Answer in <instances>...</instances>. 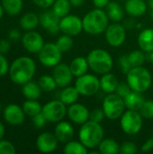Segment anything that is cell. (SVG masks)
I'll list each match as a JSON object with an SVG mask.
<instances>
[{"mask_svg": "<svg viewBox=\"0 0 153 154\" xmlns=\"http://www.w3.org/2000/svg\"><path fill=\"white\" fill-rule=\"evenodd\" d=\"M35 71V61L28 56H21L12 62L8 73L11 80L14 84L23 86L32 79Z\"/></svg>", "mask_w": 153, "mask_h": 154, "instance_id": "1", "label": "cell"}, {"mask_svg": "<svg viewBox=\"0 0 153 154\" xmlns=\"http://www.w3.org/2000/svg\"><path fill=\"white\" fill-rule=\"evenodd\" d=\"M109 18L105 10L95 8L89 11L82 18L83 30L90 35H99L109 25Z\"/></svg>", "mask_w": 153, "mask_h": 154, "instance_id": "2", "label": "cell"}, {"mask_svg": "<svg viewBox=\"0 0 153 154\" xmlns=\"http://www.w3.org/2000/svg\"><path fill=\"white\" fill-rule=\"evenodd\" d=\"M104 136L105 132L101 124L92 120L81 125L78 130V139L88 150L97 148Z\"/></svg>", "mask_w": 153, "mask_h": 154, "instance_id": "3", "label": "cell"}, {"mask_svg": "<svg viewBox=\"0 0 153 154\" xmlns=\"http://www.w3.org/2000/svg\"><path fill=\"white\" fill-rule=\"evenodd\" d=\"M89 69L96 74L103 75L110 72L114 67L111 54L104 49H94L87 56Z\"/></svg>", "mask_w": 153, "mask_h": 154, "instance_id": "4", "label": "cell"}, {"mask_svg": "<svg viewBox=\"0 0 153 154\" xmlns=\"http://www.w3.org/2000/svg\"><path fill=\"white\" fill-rule=\"evenodd\" d=\"M126 82L132 90L144 93L152 84V76L143 66L133 67L126 74Z\"/></svg>", "mask_w": 153, "mask_h": 154, "instance_id": "5", "label": "cell"}, {"mask_svg": "<svg viewBox=\"0 0 153 154\" xmlns=\"http://www.w3.org/2000/svg\"><path fill=\"white\" fill-rule=\"evenodd\" d=\"M102 108L105 112L106 117L112 121L120 119L126 110L124 98L116 93L106 94L103 100Z\"/></svg>", "mask_w": 153, "mask_h": 154, "instance_id": "6", "label": "cell"}, {"mask_svg": "<svg viewBox=\"0 0 153 154\" xmlns=\"http://www.w3.org/2000/svg\"><path fill=\"white\" fill-rule=\"evenodd\" d=\"M143 125V118L139 111L127 109L120 117V126L123 132L130 136L138 134Z\"/></svg>", "mask_w": 153, "mask_h": 154, "instance_id": "7", "label": "cell"}, {"mask_svg": "<svg viewBox=\"0 0 153 154\" xmlns=\"http://www.w3.org/2000/svg\"><path fill=\"white\" fill-rule=\"evenodd\" d=\"M75 87L80 96L92 97L100 90V79L96 75L86 73L77 78Z\"/></svg>", "mask_w": 153, "mask_h": 154, "instance_id": "8", "label": "cell"}, {"mask_svg": "<svg viewBox=\"0 0 153 154\" xmlns=\"http://www.w3.org/2000/svg\"><path fill=\"white\" fill-rule=\"evenodd\" d=\"M42 114L50 123H59L67 116L68 107L60 99H54L47 102L42 106Z\"/></svg>", "mask_w": 153, "mask_h": 154, "instance_id": "9", "label": "cell"}, {"mask_svg": "<svg viewBox=\"0 0 153 154\" xmlns=\"http://www.w3.org/2000/svg\"><path fill=\"white\" fill-rule=\"evenodd\" d=\"M61 58L62 52L54 42L45 43L38 53V59L40 62L43 66L49 68H53L60 63Z\"/></svg>", "mask_w": 153, "mask_h": 154, "instance_id": "10", "label": "cell"}, {"mask_svg": "<svg viewBox=\"0 0 153 154\" xmlns=\"http://www.w3.org/2000/svg\"><path fill=\"white\" fill-rule=\"evenodd\" d=\"M105 38L110 46L118 48L122 46L126 40V29L120 23H110L105 31Z\"/></svg>", "mask_w": 153, "mask_h": 154, "instance_id": "11", "label": "cell"}, {"mask_svg": "<svg viewBox=\"0 0 153 154\" xmlns=\"http://www.w3.org/2000/svg\"><path fill=\"white\" fill-rule=\"evenodd\" d=\"M60 30L62 33L72 37L78 35L83 31L82 19L76 14H68L60 21Z\"/></svg>", "mask_w": 153, "mask_h": 154, "instance_id": "12", "label": "cell"}, {"mask_svg": "<svg viewBox=\"0 0 153 154\" xmlns=\"http://www.w3.org/2000/svg\"><path fill=\"white\" fill-rule=\"evenodd\" d=\"M22 44L23 48L30 53L38 54L42 49L44 43L43 37L38 32L33 30L27 31L22 37Z\"/></svg>", "mask_w": 153, "mask_h": 154, "instance_id": "13", "label": "cell"}, {"mask_svg": "<svg viewBox=\"0 0 153 154\" xmlns=\"http://www.w3.org/2000/svg\"><path fill=\"white\" fill-rule=\"evenodd\" d=\"M89 115H90V111L83 104L76 102L69 106L68 107L67 116L69 118L70 122H72L73 124L79 125L85 124L89 120Z\"/></svg>", "mask_w": 153, "mask_h": 154, "instance_id": "14", "label": "cell"}, {"mask_svg": "<svg viewBox=\"0 0 153 154\" xmlns=\"http://www.w3.org/2000/svg\"><path fill=\"white\" fill-rule=\"evenodd\" d=\"M60 18L52 11V9L46 10L40 15V24L52 35H56L60 32Z\"/></svg>", "mask_w": 153, "mask_h": 154, "instance_id": "15", "label": "cell"}, {"mask_svg": "<svg viewBox=\"0 0 153 154\" xmlns=\"http://www.w3.org/2000/svg\"><path fill=\"white\" fill-rule=\"evenodd\" d=\"M52 76L57 83V86L61 88L69 86L74 77L70 70L69 65L65 63H59L53 67Z\"/></svg>", "mask_w": 153, "mask_h": 154, "instance_id": "16", "label": "cell"}, {"mask_svg": "<svg viewBox=\"0 0 153 154\" xmlns=\"http://www.w3.org/2000/svg\"><path fill=\"white\" fill-rule=\"evenodd\" d=\"M59 140L56 135L50 132H45L38 135L36 139V147L42 153H50L58 148Z\"/></svg>", "mask_w": 153, "mask_h": 154, "instance_id": "17", "label": "cell"}, {"mask_svg": "<svg viewBox=\"0 0 153 154\" xmlns=\"http://www.w3.org/2000/svg\"><path fill=\"white\" fill-rule=\"evenodd\" d=\"M25 113L22 106L16 104H10L5 106L3 116L5 122L11 125H20L24 122Z\"/></svg>", "mask_w": 153, "mask_h": 154, "instance_id": "18", "label": "cell"}, {"mask_svg": "<svg viewBox=\"0 0 153 154\" xmlns=\"http://www.w3.org/2000/svg\"><path fill=\"white\" fill-rule=\"evenodd\" d=\"M54 134L56 135L60 143H66L73 140V137L75 135V129L71 123L62 120L57 123L54 128Z\"/></svg>", "mask_w": 153, "mask_h": 154, "instance_id": "19", "label": "cell"}, {"mask_svg": "<svg viewBox=\"0 0 153 154\" xmlns=\"http://www.w3.org/2000/svg\"><path fill=\"white\" fill-rule=\"evenodd\" d=\"M148 9V5L144 0H126L124 4L125 13L132 17L143 15Z\"/></svg>", "mask_w": 153, "mask_h": 154, "instance_id": "20", "label": "cell"}, {"mask_svg": "<svg viewBox=\"0 0 153 154\" xmlns=\"http://www.w3.org/2000/svg\"><path fill=\"white\" fill-rule=\"evenodd\" d=\"M138 45L145 53H150L153 51V29L146 28L142 30L137 39Z\"/></svg>", "mask_w": 153, "mask_h": 154, "instance_id": "21", "label": "cell"}, {"mask_svg": "<svg viewBox=\"0 0 153 154\" xmlns=\"http://www.w3.org/2000/svg\"><path fill=\"white\" fill-rule=\"evenodd\" d=\"M99 79H100V89L104 93L111 94L115 92L116 88L119 84V80L115 74L111 73V71L107 72L106 74H103Z\"/></svg>", "mask_w": 153, "mask_h": 154, "instance_id": "22", "label": "cell"}, {"mask_svg": "<svg viewBox=\"0 0 153 154\" xmlns=\"http://www.w3.org/2000/svg\"><path fill=\"white\" fill-rule=\"evenodd\" d=\"M124 103H125L126 109L139 111L146 99H145V97L143 96V93L132 90L124 98Z\"/></svg>", "mask_w": 153, "mask_h": 154, "instance_id": "23", "label": "cell"}, {"mask_svg": "<svg viewBox=\"0 0 153 154\" xmlns=\"http://www.w3.org/2000/svg\"><path fill=\"white\" fill-rule=\"evenodd\" d=\"M105 9L109 20L113 23H120L124 17V7L116 1H110Z\"/></svg>", "mask_w": 153, "mask_h": 154, "instance_id": "24", "label": "cell"}, {"mask_svg": "<svg viewBox=\"0 0 153 154\" xmlns=\"http://www.w3.org/2000/svg\"><path fill=\"white\" fill-rule=\"evenodd\" d=\"M69 68H70V70H71L73 76L76 78L87 73V70L89 69V66H88L87 58L82 57V56L74 58L71 60V62L69 63Z\"/></svg>", "mask_w": 153, "mask_h": 154, "instance_id": "25", "label": "cell"}, {"mask_svg": "<svg viewBox=\"0 0 153 154\" xmlns=\"http://www.w3.org/2000/svg\"><path fill=\"white\" fill-rule=\"evenodd\" d=\"M41 92L42 90L38 82H34L32 80L26 82L22 88V93L26 99L38 100L41 96Z\"/></svg>", "mask_w": 153, "mask_h": 154, "instance_id": "26", "label": "cell"}, {"mask_svg": "<svg viewBox=\"0 0 153 154\" xmlns=\"http://www.w3.org/2000/svg\"><path fill=\"white\" fill-rule=\"evenodd\" d=\"M80 94L76 88V87H70L68 86L66 88H63L60 94V100L62 101L67 106L76 103L79 97Z\"/></svg>", "mask_w": 153, "mask_h": 154, "instance_id": "27", "label": "cell"}, {"mask_svg": "<svg viewBox=\"0 0 153 154\" xmlns=\"http://www.w3.org/2000/svg\"><path fill=\"white\" fill-rule=\"evenodd\" d=\"M97 149L101 154H118L120 153V144L113 138H104Z\"/></svg>", "mask_w": 153, "mask_h": 154, "instance_id": "28", "label": "cell"}, {"mask_svg": "<svg viewBox=\"0 0 153 154\" xmlns=\"http://www.w3.org/2000/svg\"><path fill=\"white\" fill-rule=\"evenodd\" d=\"M40 24V16L33 12L24 14L20 19V26L24 31H32Z\"/></svg>", "mask_w": 153, "mask_h": 154, "instance_id": "29", "label": "cell"}, {"mask_svg": "<svg viewBox=\"0 0 153 154\" xmlns=\"http://www.w3.org/2000/svg\"><path fill=\"white\" fill-rule=\"evenodd\" d=\"M1 4L5 12L10 15L19 14L23 6V0H1Z\"/></svg>", "mask_w": 153, "mask_h": 154, "instance_id": "30", "label": "cell"}, {"mask_svg": "<svg viewBox=\"0 0 153 154\" xmlns=\"http://www.w3.org/2000/svg\"><path fill=\"white\" fill-rule=\"evenodd\" d=\"M63 152L66 154H87L88 149L80 141H69L65 143Z\"/></svg>", "mask_w": 153, "mask_h": 154, "instance_id": "31", "label": "cell"}, {"mask_svg": "<svg viewBox=\"0 0 153 154\" xmlns=\"http://www.w3.org/2000/svg\"><path fill=\"white\" fill-rule=\"evenodd\" d=\"M71 7L72 5L69 0H55L52 5V11L60 18H62L69 14Z\"/></svg>", "mask_w": 153, "mask_h": 154, "instance_id": "32", "label": "cell"}, {"mask_svg": "<svg viewBox=\"0 0 153 154\" xmlns=\"http://www.w3.org/2000/svg\"><path fill=\"white\" fill-rule=\"evenodd\" d=\"M22 107H23L25 115L30 117H32V116L40 114L42 111L41 105L37 100H32V99H27L26 101H24Z\"/></svg>", "mask_w": 153, "mask_h": 154, "instance_id": "33", "label": "cell"}, {"mask_svg": "<svg viewBox=\"0 0 153 154\" xmlns=\"http://www.w3.org/2000/svg\"><path fill=\"white\" fill-rule=\"evenodd\" d=\"M56 45L58 46V48L61 51V52H67L69 51H70L74 45V40L72 38V36L62 33L61 35H60L56 41Z\"/></svg>", "mask_w": 153, "mask_h": 154, "instance_id": "34", "label": "cell"}, {"mask_svg": "<svg viewBox=\"0 0 153 154\" xmlns=\"http://www.w3.org/2000/svg\"><path fill=\"white\" fill-rule=\"evenodd\" d=\"M38 84L40 85L41 90L44 92H51L58 87L52 75L41 76L38 80Z\"/></svg>", "mask_w": 153, "mask_h": 154, "instance_id": "35", "label": "cell"}, {"mask_svg": "<svg viewBox=\"0 0 153 154\" xmlns=\"http://www.w3.org/2000/svg\"><path fill=\"white\" fill-rule=\"evenodd\" d=\"M127 57L129 59L132 67L142 66L146 59L145 52L142 50H134L129 52V54H127Z\"/></svg>", "mask_w": 153, "mask_h": 154, "instance_id": "36", "label": "cell"}, {"mask_svg": "<svg viewBox=\"0 0 153 154\" xmlns=\"http://www.w3.org/2000/svg\"><path fill=\"white\" fill-rule=\"evenodd\" d=\"M139 112L143 119H153V100H145Z\"/></svg>", "mask_w": 153, "mask_h": 154, "instance_id": "37", "label": "cell"}, {"mask_svg": "<svg viewBox=\"0 0 153 154\" xmlns=\"http://www.w3.org/2000/svg\"><path fill=\"white\" fill-rule=\"evenodd\" d=\"M137 152V145L133 142H124L120 145L121 154H135Z\"/></svg>", "mask_w": 153, "mask_h": 154, "instance_id": "38", "label": "cell"}, {"mask_svg": "<svg viewBox=\"0 0 153 154\" xmlns=\"http://www.w3.org/2000/svg\"><path fill=\"white\" fill-rule=\"evenodd\" d=\"M15 147L11 142L0 140V154H15Z\"/></svg>", "mask_w": 153, "mask_h": 154, "instance_id": "39", "label": "cell"}, {"mask_svg": "<svg viewBox=\"0 0 153 154\" xmlns=\"http://www.w3.org/2000/svg\"><path fill=\"white\" fill-rule=\"evenodd\" d=\"M106 118L105 112L103 110V108H94L92 111H90V115H89V120H92L94 122L96 123H102L104 121V119Z\"/></svg>", "mask_w": 153, "mask_h": 154, "instance_id": "40", "label": "cell"}, {"mask_svg": "<svg viewBox=\"0 0 153 154\" xmlns=\"http://www.w3.org/2000/svg\"><path fill=\"white\" fill-rule=\"evenodd\" d=\"M118 64H119V68L121 69V71L123 73H124L125 75L130 71V69L133 68L130 61H129V59L127 57V55H123L119 58L118 60Z\"/></svg>", "mask_w": 153, "mask_h": 154, "instance_id": "41", "label": "cell"}, {"mask_svg": "<svg viewBox=\"0 0 153 154\" xmlns=\"http://www.w3.org/2000/svg\"><path fill=\"white\" fill-rule=\"evenodd\" d=\"M131 91H132V88H130L127 82H119L115 93H116L121 97L124 98Z\"/></svg>", "mask_w": 153, "mask_h": 154, "instance_id": "42", "label": "cell"}, {"mask_svg": "<svg viewBox=\"0 0 153 154\" xmlns=\"http://www.w3.org/2000/svg\"><path fill=\"white\" fill-rule=\"evenodd\" d=\"M32 121L33 125L36 128H39V129L43 128L45 126L46 123L48 122L47 119L45 118L44 115L42 114V112L38 114V115H36V116H32Z\"/></svg>", "mask_w": 153, "mask_h": 154, "instance_id": "43", "label": "cell"}, {"mask_svg": "<svg viewBox=\"0 0 153 154\" xmlns=\"http://www.w3.org/2000/svg\"><path fill=\"white\" fill-rule=\"evenodd\" d=\"M9 69H10V65L8 63L5 55L0 53V78L6 75L9 72Z\"/></svg>", "mask_w": 153, "mask_h": 154, "instance_id": "44", "label": "cell"}, {"mask_svg": "<svg viewBox=\"0 0 153 154\" xmlns=\"http://www.w3.org/2000/svg\"><path fill=\"white\" fill-rule=\"evenodd\" d=\"M33 3L40 8L42 9H48L50 7H52L55 0H32Z\"/></svg>", "mask_w": 153, "mask_h": 154, "instance_id": "45", "label": "cell"}, {"mask_svg": "<svg viewBox=\"0 0 153 154\" xmlns=\"http://www.w3.org/2000/svg\"><path fill=\"white\" fill-rule=\"evenodd\" d=\"M7 37L10 41H13V42H17L19 40H22V34H21V32L18 30V29H12L8 32V34H7Z\"/></svg>", "mask_w": 153, "mask_h": 154, "instance_id": "46", "label": "cell"}, {"mask_svg": "<svg viewBox=\"0 0 153 154\" xmlns=\"http://www.w3.org/2000/svg\"><path fill=\"white\" fill-rule=\"evenodd\" d=\"M11 50V43L8 40H0V53L6 55Z\"/></svg>", "mask_w": 153, "mask_h": 154, "instance_id": "47", "label": "cell"}, {"mask_svg": "<svg viewBox=\"0 0 153 154\" xmlns=\"http://www.w3.org/2000/svg\"><path fill=\"white\" fill-rule=\"evenodd\" d=\"M153 149V137L148 139L141 147V151L142 152H148L150 151H151Z\"/></svg>", "mask_w": 153, "mask_h": 154, "instance_id": "48", "label": "cell"}, {"mask_svg": "<svg viewBox=\"0 0 153 154\" xmlns=\"http://www.w3.org/2000/svg\"><path fill=\"white\" fill-rule=\"evenodd\" d=\"M94 5L96 8H100V9H105L107 5L110 3L111 0H92Z\"/></svg>", "mask_w": 153, "mask_h": 154, "instance_id": "49", "label": "cell"}, {"mask_svg": "<svg viewBox=\"0 0 153 154\" xmlns=\"http://www.w3.org/2000/svg\"><path fill=\"white\" fill-rule=\"evenodd\" d=\"M69 2L73 7H79L84 5L85 0H69Z\"/></svg>", "mask_w": 153, "mask_h": 154, "instance_id": "50", "label": "cell"}, {"mask_svg": "<svg viewBox=\"0 0 153 154\" xmlns=\"http://www.w3.org/2000/svg\"><path fill=\"white\" fill-rule=\"evenodd\" d=\"M5 125H3V123L0 122V140H2L5 136Z\"/></svg>", "mask_w": 153, "mask_h": 154, "instance_id": "51", "label": "cell"}, {"mask_svg": "<svg viewBox=\"0 0 153 154\" xmlns=\"http://www.w3.org/2000/svg\"><path fill=\"white\" fill-rule=\"evenodd\" d=\"M147 5H148V7L151 10V16L153 19V0H148Z\"/></svg>", "mask_w": 153, "mask_h": 154, "instance_id": "52", "label": "cell"}, {"mask_svg": "<svg viewBox=\"0 0 153 154\" xmlns=\"http://www.w3.org/2000/svg\"><path fill=\"white\" fill-rule=\"evenodd\" d=\"M4 13H5V10H4V8L2 6V4L0 3V20L2 19V17L4 15Z\"/></svg>", "mask_w": 153, "mask_h": 154, "instance_id": "53", "label": "cell"}, {"mask_svg": "<svg viewBox=\"0 0 153 154\" xmlns=\"http://www.w3.org/2000/svg\"><path fill=\"white\" fill-rule=\"evenodd\" d=\"M149 60L151 61V63L153 65V51L149 53Z\"/></svg>", "mask_w": 153, "mask_h": 154, "instance_id": "54", "label": "cell"}]
</instances>
